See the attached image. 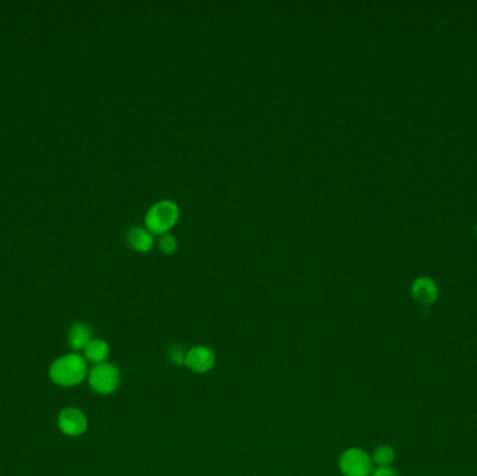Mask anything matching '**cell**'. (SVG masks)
<instances>
[{
  "instance_id": "cell-5",
  "label": "cell",
  "mask_w": 477,
  "mask_h": 476,
  "mask_svg": "<svg viewBox=\"0 0 477 476\" xmlns=\"http://www.w3.org/2000/svg\"><path fill=\"white\" fill-rule=\"evenodd\" d=\"M58 426L68 437L82 436L88 429V419L81 409L68 407L62 409L58 416Z\"/></svg>"
},
{
  "instance_id": "cell-4",
  "label": "cell",
  "mask_w": 477,
  "mask_h": 476,
  "mask_svg": "<svg viewBox=\"0 0 477 476\" xmlns=\"http://www.w3.org/2000/svg\"><path fill=\"white\" fill-rule=\"evenodd\" d=\"M371 457L361 448H347L340 458V470L343 476H371L374 468Z\"/></svg>"
},
{
  "instance_id": "cell-3",
  "label": "cell",
  "mask_w": 477,
  "mask_h": 476,
  "mask_svg": "<svg viewBox=\"0 0 477 476\" xmlns=\"http://www.w3.org/2000/svg\"><path fill=\"white\" fill-rule=\"evenodd\" d=\"M120 382V370L111 362L95 365L88 372V384L99 396L113 394L119 389Z\"/></svg>"
},
{
  "instance_id": "cell-10",
  "label": "cell",
  "mask_w": 477,
  "mask_h": 476,
  "mask_svg": "<svg viewBox=\"0 0 477 476\" xmlns=\"http://www.w3.org/2000/svg\"><path fill=\"white\" fill-rule=\"evenodd\" d=\"M129 243L132 245V248L137 250V252H148L152 249L154 246V238L152 233L148 229L144 228H133L130 229L129 235H128Z\"/></svg>"
},
{
  "instance_id": "cell-13",
  "label": "cell",
  "mask_w": 477,
  "mask_h": 476,
  "mask_svg": "<svg viewBox=\"0 0 477 476\" xmlns=\"http://www.w3.org/2000/svg\"><path fill=\"white\" fill-rule=\"evenodd\" d=\"M186 353H187V352L185 350L183 346L175 345V346H172V349H171V352H169V359H171V362H172L173 365L182 366V365H185Z\"/></svg>"
},
{
  "instance_id": "cell-1",
  "label": "cell",
  "mask_w": 477,
  "mask_h": 476,
  "mask_svg": "<svg viewBox=\"0 0 477 476\" xmlns=\"http://www.w3.org/2000/svg\"><path fill=\"white\" fill-rule=\"evenodd\" d=\"M49 377L59 387H75L88 377L87 360L75 352L63 355L51 365Z\"/></svg>"
},
{
  "instance_id": "cell-7",
  "label": "cell",
  "mask_w": 477,
  "mask_h": 476,
  "mask_svg": "<svg viewBox=\"0 0 477 476\" xmlns=\"http://www.w3.org/2000/svg\"><path fill=\"white\" fill-rule=\"evenodd\" d=\"M411 293L417 302L423 305H431L433 302L437 300L438 288L433 279L423 276L414 281L411 286Z\"/></svg>"
},
{
  "instance_id": "cell-9",
  "label": "cell",
  "mask_w": 477,
  "mask_h": 476,
  "mask_svg": "<svg viewBox=\"0 0 477 476\" xmlns=\"http://www.w3.org/2000/svg\"><path fill=\"white\" fill-rule=\"evenodd\" d=\"M84 359L95 365H101L108 362L109 353H111V346L105 340L101 338H92L89 343L82 350Z\"/></svg>"
},
{
  "instance_id": "cell-12",
  "label": "cell",
  "mask_w": 477,
  "mask_h": 476,
  "mask_svg": "<svg viewBox=\"0 0 477 476\" xmlns=\"http://www.w3.org/2000/svg\"><path fill=\"white\" fill-rule=\"evenodd\" d=\"M158 245H159V250L162 253H165V255H173L176 252V249H178L176 239L172 235H169V233L161 235Z\"/></svg>"
},
{
  "instance_id": "cell-6",
  "label": "cell",
  "mask_w": 477,
  "mask_h": 476,
  "mask_svg": "<svg viewBox=\"0 0 477 476\" xmlns=\"http://www.w3.org/2000/svg\"><path fill=\"white\" fill-rule=\"evenodd\" d=\"M215 363H216L215 352L204 345L194 346L189 349L186 353L185 366L197 374H205L211 372Z\"/></svg>"
},
{
  "instance_id": "cell-11",
  "label": "cell",
  "mask_w": 477,
  "mask_h": 476,
  "mask_svg": "<svg viewBox=\"0 0 477 476\" xmlns=\"http://www.w3.org/2000/svg\"><path fill=\"white\" fill-rule=\"evenodd\" d=\"M371 460L377 467H391L395 460V450L391 446L383 444L374 450Z\"/></svg>"
},
{
  "instance_id": "cell-2",
  "label": "cell",
  "mask_w": 477,
  "mask_h": 476,
  "mask_svg": "<svg viewBox=\"0 0 477 476\" xmlns=\"http://www.w3.org/2000/svg\"><path fill=\"white\" fill-rule=\"evenodd\" d=\"M179 219V207L171 200L152 205L145 215V226L151 233L165 235Z\"/></svg>"
},
{
  "instance_id": "cell-14",
  "label": "cell",
  "mask_w": 477,
  "mask_h": 476,
  "mask_svg": "<svg viewBox=\"0 0 477 476\" xmlns=\"http://www.w3.org/2000/svg\"><path fill=\"white\" fill-rule=\"evenodd\" d=\"M371 476H398L397 471L391 467H377Z\"/></svg>"
},
{
  "instance_id": "cell-8",
  "label": "cell",
  "mask_w": 477,
  "mask_h": 476,
  "mask_svg": "<svg viewBox=\"0 0 477 476\" xmlns=\"http://www.w3.org/2000/svg\"><path fill=\"white\" fill-rule=\"evenodd\" d=\"M92 340V330L85 323H74L68 333V346L74 350H84V348Z\"/></svg>"
}]
</instances>
